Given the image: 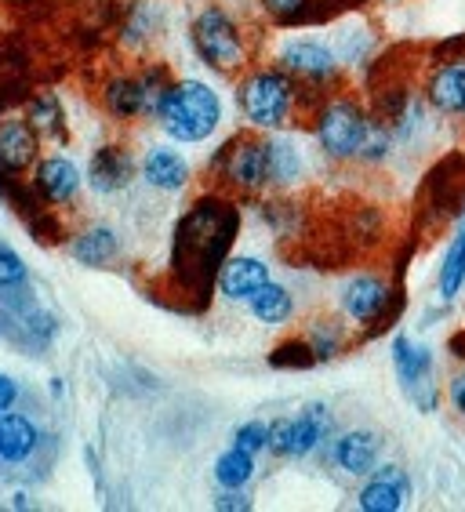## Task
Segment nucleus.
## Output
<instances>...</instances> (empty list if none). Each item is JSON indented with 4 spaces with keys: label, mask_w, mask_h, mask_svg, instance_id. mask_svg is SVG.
<instances>
[{
    "label": "nucleus",
    "mask_w": 465,
    "mask_h": 512,
    "mask_svg": "<svg viewBox=\"0 0 465 512\" xmlns=\"http://www.w3.org/2000/svg\"><path fill=\"white\" fill-rule=\"evenodd\" d=\"M237 207L226 200H200L175 229L171 244V273L186 295H208L218 284V273L226 266V255L237 240Z\"/></svg>",
    "instance_id": "obj_1"
},
{
    "label": "nucleus",
    "mask_w": 465,
    "mask_h": 512,
    "mask_svg": "<svg viewBox=\"0 0 465 512\" xmlns=\"http://www.w3.org/2000/svg\"><path fill=\"white\" fill-rule=\"evenodd\" d=\"M157 124L175 142H208L222 124V99L204 80H175L157 106Z\"/></svg>",
    "instance_id": "obj_2"
},
{
    "label": "nucleus",
    "mask_w": 465,
    "mask_h": 512,
    "mask_svg": "<svg viewBox=\"0 0 465 512\" xmlns=\"http://www.w3.org/2000/svg\"><path fill=\"white\" fill-rule=\"evenodd\" d=\"M237 102L251 128L280 131L295 113L298 88L287 69H255V73L240 80Z\"/></svg>",
    "instance_id": "obj_3"
},
{
    "label": "nucleus",
    "mask_w": 465,
    "mask_h": 512,
    "mask_svg": "<svg viewBox=\"0 0 465 512\" xmlns=\"http://www.w3.org/2000/svg\"><path fill=\"white\" fill-rule=\"evenodd\" d=\"M371 124H375V117L357 99L338 95V99H327L317 109L313 135H317V146L331 160H360L367 135H371Z\"/></svg>",
    "instance_id": "obj_4"
},
{
    "label": "nucleus",
    "mask_w": 465,
    "mask_h": 512,
    "mask_svg": "<svg viewBox=\"0 0 465 512\" xmlns=\"http://www.w3.org/2000/svg\"><path fill=\"white\" fill-rule=\"evenodd\" d=\"M189 40L193 51L200 55V62H208L215 73H237L248 66V40L244 30L237 26V19L226 8L208 4L200 11L193 26H189Z\"/></svg>",
    "instance_id": "obj_5"
},
{
    "label": "nucleus",
    "mask_w": 465,
    "mask_h": 512,
    "mask_svg": "<svg viewBox=\"0 0 465 512\" xmlns=\"http://www.w3.org/2000/svg\"><path fill=\"white\" fill-rule=\"evenodd\" d=\"M422 99L436 117L465 120V40L447 55H436L422 80Z\"/></svg>",
    "instance_id": "obj_6"
},
{
    "label": "nucleus",
    "mask_w": 465,
    "mask_h": 512,
    "mask_svg": "<svg viewBox=\"0 0 465 512\" xmlns=\"http://www.w3.org/2000/svg\"><path fill=\"white\" fill-rule=\"evenodd\" d=\"M215 168L229 186L244 189V193H255V189L269 186V138H258V135L229 138L226 146L218 149Z\"/></svg>",
    "instance_id": "obj_7"
},
{
    "label": "nucleus",
    "mask_w": 465,
    "mask_h": 512,
    "mask_svg": "<svg viewBox=\"0 0 465 512\" xmlns=\"http://www.w3.org/2000/svg\"><path fill=\"white\" fill-rule=\"evenodd\" d=\"M393 367H396L400 385H404V393L415 400L418 411H436L440 396H436V382H433V349L411 342L407 335H396Z\"/></svg>",
    "instance_id": "obj_8"
},
{
    "label": "nucleus",
    "mask_w": 465,
    "mask_h": 512,
    "mask_svg": "<svg viewBox=\"0 0 465 512\" xmlns=\"http://www.w3.org/2000/svg\"><path fill=\"white\" fill-rule=\"evenodd\" d=\"M331 429V414L324 404H313L298 418H280L269 425V451L280 458H306L309 451H317L320 440Z\"/></svg>",
    "instance_id": "obj_9"
},
{
    "label": "nucleus",
    "mask_w": 465,
    "mask_h": 512,
    "mask_svg": "<svg viewBox=\"0 0 465 512\" xmlns=\"http://www.w3.org/2000/svg\"><path fill=\"white\" fill-rule=\"evenodd\" d=\"M280 69H287L291 77H302L309 84H331L338 77V55L320 40L298 37L280 44Z\"/></svg>",
    "instance_id": "obj_10"
},
{
    "label": "nucleus",
    "mask_w": 465,
    "mask_h": 512,
    "mask_svg": "<svg viewBox=\"0 0 465 512\" xmlns=\"http://www.w3.org/2000/svg\"><path fill=\"white\" fill-rule=\"evenodd\" d=\"M389 306H393V287L382 276H357L342 287V313L360 327H375L378 320H386Z\"/></svg>",
    "instance_id": "obj_11"
},
{
    "label": "nucleus",
    "mask_w": 465,
    "mask_h": 512,
    "mask_svg": "<svg viewBox=\"0 0 465 512\" xmlns=\"http://www.w3.org/2000/svg\"><path fill=\"white\" fill-rule=\"evenodd\" d=\"M407 498H411V480H407V473L400 465H378L357 494V502L364 512H396L404 509Z\"/></svg>",
    "instance_id": "obj_12"
},
{
    "label": "nucleus",
    "mask_w": 465,
    "mask_h": 512,
    "mask_svg": "<svg viewBox=\"0 0 465 512\" xmlns=\"http://www.w3.org/2000/svg\"><path fill=\"white\" fill-rule=\"evenodd\" d=\"M382 458V436L371 429H353V433L335 440V465L346 476H371Z\"/></svg>",
    "instance_id": "obj_13"
},
{
    "label": "nucleus",
    "mask_w": 465,
    "mask_h": 512,
    "mask_svg": "<svg viewBox=\"0 0 465 512\" xmlns=\"http://www.w3.org/2000/svg\"><path fill=\"white\" fill-rule=\"evenodd\" d=\"M135 178V157L124 146H102L88 164V182L95 193H120Z\"/></svg>",
    "instance_id": "obj_14"
},
{
    "label": "nucleus",
    "mask_w": 465,
    "mask_h": 512,
    "mask_svg": "<svg viewBox=\"0 0 465 512\" xmlns=\"http://www.w3.org/2000/svg\"><path fill=\"white\" fill-rule=\"evenodd\" d=\"M262 284H269V266L251 255L226 258V266L218 273V295H226L229 302H248Z\"/></svg>",
    "instance_id": "obj_15"
},
{
    "label": "nucleus",
    "mask_w": 465,
    "mask_h": 512,
    "mask_svg": "<svg viewBox=\"0 0 465 512\" xmlns=\"http://www.w3.org/2000/svg\"><path fill=\"white\" fill-rule=\"evenodd\" d=\"M142 178L160 193H179L189 182V164L179 149L171 146H153L142 160Z\"/></svg>",
    "instance_id": "obj_16"
},
{
    "label": "nucleus",
    "mask_w": 465,
    "mask_h": 512,
    "mask_svg": "<svg viewBox=\"0 0 465 512\" xmlns=\"http://www.w3.org/2000/svg\"><path fill=\"white\" fill-rule=\"evenodd\" d=\"M33 182H37V193L48 200V204H70L80 193V171H77V164L66 157L40 160Z\"/></svg>",
    "instance_id": "obj_17"
},
{
    "label": "nucleus",
    "mask_w": 465,
    "mask_h": 512,
    "mask_svg": "<svg viewBox=\"0 0 465 512\" xmlns=\"http://www.w3.org/2000/svg\"><path fill=\"white\" fill-rule=\"evenodd\" d=\"M37 157V128L30 120H8L0 128V168L22 171Z\"/></svg>",
    "instance_id": "obj_18"
},
{
    "label": "nucleus",
    "mask_w": 465,
    "mask_h": 512,
    "mask_svg": "<svg viewBox=\"0 0 465 512\" xmlns=\"http://www.w3.org/2000/svg\"><path fill=\"white\" fill-rule=\"evenodd\" d=\"M37 440V425L26 414H0V462H26Z\"/></svg>",
    "instance_id": "obj_19"
},
{
    "label": "nucleus",
    "mask_w": 465,
    "mask_h": 512,
    "mask_svg": "<svg viewBox=\"0 0 465 512\" xmlns=\"http://www.w3.org/2000/svg\"><path fill=\"white\" fill-rule=\"evenodd\" d=\"M248 309L251 316H255L258 324H269V327H280L291 320V313H295V298H291V291L280 284H262L255 291V295L248 298Z\"/></svg>",
    "instance_id": "obj_20"
},
{
    "label": "nucleus",
    "mask_w": 465,
    "mask_h": 512,
    "mask_svg": "<svg viewBox=\"0 0 465 512\" xmlns=\"http://www.w3.org/2000/svg\"><path fill=\"white\" fill-rule=\"evenodd\" d=\"M306 175V157L291 138H269V186H295Z\"/></svg>",
    "instance_id": "obj_21"
},
{
    "label": "nucleus",
    "mask_w": 465,
    "mask_h": 512,
    "mask_svg": "<svg viewBox=\"0 0 465 512\" xmlns=\"http://www.w3.org/2000/svg\"><path fill=\"white\" fill-rule=\"evenodd\" d=\"M117 251H120L117 233L106 229V226H95V229H88V233H80V237L73 240V258H77L80 266H91V269L109 266V262L117 258Z\"/></svg>",
    "instance_id": "obj_22"
},
{
    "label": "nucleus",
    "mask_w": 465,
    "mask_h": 512,
    "mask_svg": "<svg viewBox=\"0 0 465 512\" xmlns=\"http://www.w3.org/2000/svg\"><path fill=\"white\" fill-rule=\"evenodd\" d=\"M436 287H440V298H444V302H455V298L462 295V287H465V226H458L455 240L447 244V255H444V262H440V280H436Z\"/></svg>",
    "instance_id": "obj_23"
},
{
    "label": "nucleus",
    "mask_w": 465,
    "mask_h": 512,
    "mask_svg": "<svg viewBox=\"0 0 465 512\" xmlns=\"http://www.w3.org/2000/svg\"><path fill=\"white\" fill-rule=\"evenodd\" d=\"M251 476H255V454L251 451H244V447L233 444L226 454H218V462H215L218 487H226V491H240Z\"/></svg>",
    "instance_id": "obj_24"
},
{
    "label": "nucleus",
    "mask_w": 465,
    "mask_h": 512,
    "mask_svg": "<svg viewBox=\"0 0 465 512\" xmlns=\"http://www.w3.org/2000/svg\"><path fill=\"white\" fill-rule=\"evenodd\" d=\"M262 11L269 19L284 22V26H295V22H306L313 15V0H258Z\"/></svg>",
    "instance_id": "obj_25"
},
{
    "label": "nucleus",
    "mask_w": 465,
    "mask_h": 512,
    "mask_svg": "<svg viewBox=\"0 0 465 512\" xmlns=\"http://www.w3.org/2000/svg\"><path fill=\"white\" fill-rule=\"evenodd\" d=\"M30 124L37 131H48V135H55V131H62V106L55 95H44V99L30 102Z\"/></svg>",
    "instance_id": "obj_26"
},
{
    "label": "nucleus",
    "mask_w": 465,
    "mask_h": 512,
    "mask_svg": "<svg viewBox=\"0 0 465 512\" xmlns=\"http://www.w3.org/2000/svg\"><path fill=\"white\" fill-rule=\"evenodd\" d=\"M306 345H309V353H313V360H331V356L338 353V345H342V335H338L335 324H317V327H309Z\"/></svg>",
    "instance_id": "obj_27"
},
{
    "label": "nucleus",
    "mask_w": 465,
    "mask_h": 512,
    "mask_svg": "<svg viewBox=\"0 0 465 512\" xmlns=\"http://www.w3.org/2000/svg\"><path fill=\"white\" fill-rule=\"evenodd\" d=\"M26 262H22L8 244H0V287H22L26 284Z\"/></svg>",
    "instance_id": "obj_28"
},
{
    "label": "nucleus",
    "mask_w": 465,
    "mask_h": 512,
    "mask_svg": "<svg viewBox=\"0 0 465 512\" xmlns=\"http://www.w3.org/2000/svg\"><path fill=\"white\" fill-rule=\"evenodd\" d=\"M233 444L244 447V451H251V454L266 451L269 447V425L266 422H244L237 433H233Z\"/></svg>",
    "instance_id": "obj_29"
},
{
    "label": "nucleus",
    "mask_w": 465,
    "mask_h": 512,
    "mask_svg": "<svg viewBox=\"0 0 465 512\" xmlns=\"http://www.w3.org/2000/svg\"><path fill=\"white\" fill-rule=\"evenodd\" d=\"M447 400H451V407L465 418V367L462 371H455L451 382H447Z\"/></svg>",
    "instance_id": "obj_30"
},
{
    "label": "nucleus",
    "mask_w": 465,
    "mask_h": 512,
    "mask_svg": "<svg viewBox=\"0 0 465 512\" xmlns=\"http://www.w3.org/2000/svg\"><path fill=\"white\" fill-rule=\"evenodd\" d=\"M215 509H222V512H229V509L248 512V509H251V498H244L240 491H229V494H222V498H218Z\"/></svg>",
    "instance_id": "obj_31"
},
{
    "label": "nucleus",
    "mask_w": 465,
    "mask_h": 512,
    "mask_svg": "<svg viewBox=\"0 0 465 512\" xmlns=\"http://www.w3.org/2000/svg\"><path fill=\"white\" fill-rule=\"evenodd\" d=\"M15 400H19V385L11 382L8 375H0V414H8Z\"/></svg>",
    "instance_id": "obj_32"
}]
</instances>
